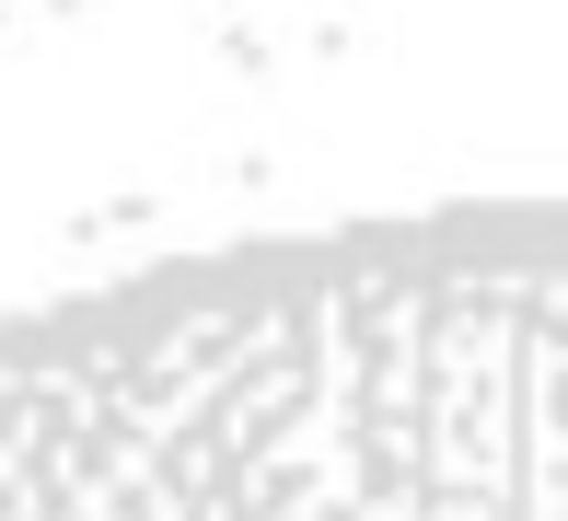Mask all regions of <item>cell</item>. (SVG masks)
Listing matches in <instances>:
<instances>
[{"mask_svg": "<svg viewBox=\"0 0 568 521\" xmlns=\"http://www.w3.org/2000/svg\"><path fill=\"white\" fill-rule=\"evenodd\" d=\"M0 521H568V197L232 232L0 313Z\"/></svg>", "mask_w": 568, "mask_h": 521, "instance_id": "obj_1", "label": "cell"}]
</instances>
